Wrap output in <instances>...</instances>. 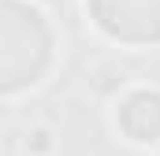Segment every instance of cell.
Wrapping results in <instances>:
<instances>
[{"instance_id": "obj_3", "label": "cell", "mask_w": 160, "mask_h": 156, "mask_svg": "<svg viewBox=\"0 0 160 156\" xmlns=\"http://www.w3.org/2000/svg\"><path fill=\"white\" fill-rule=\"evenodd\" d=\"M123 130L138 141H153L160 134V93H134L123 104Z\"/></svg>"}, {"instance_id": "obj_1", "label": "cell", "mask_w": 160, "mask_h": 156, "mask_svg": "<svg viewBox=\"0 0 160 156\" xmlns=\"http://www.w3.org/2000/svg\"><path fill=\"white\" fill-rule=\"evenodd\" d=\"M45 48H48V34L41 26L38 11L8 4L4 26H0V89L34 82V75L45 63Z\"/></svg>"}, {"instance_id": "obj_2", "label": "cell", "mask_w": 160, "mask_h": 156, "mask_svg": "<svg viewBox=\"0 0 160 156\" xmlns=\"http://www.w3.org/2000/svg\"><path fill=\"white\" fill-rule=\"evenodd\" d=\"M93 11L116 37H160V0H93Z\"/></svg>"}]
</instances>
